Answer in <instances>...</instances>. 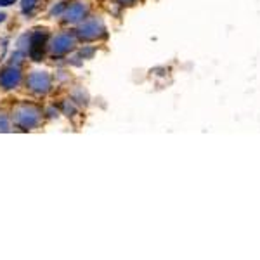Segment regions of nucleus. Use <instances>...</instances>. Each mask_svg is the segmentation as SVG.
Listing matches in <instances>:
<instances>
[]
</instances>
